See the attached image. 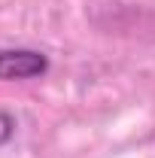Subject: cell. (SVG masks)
I'll use <instances>...</instances> for the list:
<instances>
[{
  "label": "cell",
  "instance_id": "cell-1",
  "mask_svg": "<svg viewBox=\"0 0 155 158\" xmlns=\"http://www.w3.org/2000/svg\"><path fill=\"white\" fill-rule=\"evenodd\" d=\"M49 73V58L37 49H0V82H21Z\"/></svg>",
  "mask_w": 155,
  "mask_h": 158
},
{
  "label": "cell",
  "instance_id": "cell-2",
  "mask_svg": "<svg viewBox=\"0 0 155 158\" xmlns=\"http://www.w3.org/2000/svg\"><path fill=\"white\" fill-rule=\"evenodd\" d=\"M12 134H15V118L0 110V146H6L12 140Z\"/></svg>",
  "mask_w": 155,
  "mask_h": 158
}]
</instances>
